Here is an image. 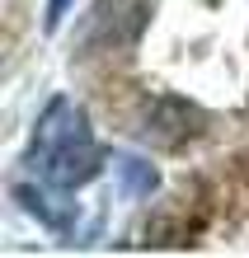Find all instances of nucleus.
<instances>
[{
  "label": "nucleus",
  "instance_id": "7ed1b4c3",
  "mask_svg": "<svg viewBox=\"0 0 249 258\" xmlns=\"http://www.w3.org/2000/svg\"><path fill=\"white\" fill-rule=\"evenodd\" d=\"M113 178H118V197H127V202H136V197H151L155 183H160L155 164L136 160V155H113Z\"/></svg>",
  "mask_w": 249,
  "mask_h": 258
},
{
  "label": "nucleus",
  "instance_id": "f257e3e1",
  "mask_svg": "<svg viewBox=\"0 0 249 258\" xmlns=\"http://www.w3.org/2000/svg\"><path fill=\"white\" fill-rule=\"evenodd\" d=\"M28 169L47 188H61V192L85 188L99 174V146H94V132H89V117L66 94L42 108L33 146H28Z\"/></svg>",
  "mask_w": 249,
  "mask_h": 258
},
{
  "label": "nucleus",
  "instance_id": "20e7f679",
  "mask_svg": "<svg viewBox=\"0 0 249 258\" xmlns=\"http://www.w3.org/2000/svg\"><path fill=\"white\" fill-rule=\"evenodd\" d=\"M14 197H19L24 211H28V216H38L42 225H52V230H71V207H66V202H57L52 192L19 183V188H14Z\"/></svg>",
  "mask_w": 249,
  "mask_h": 258
},
{
  "label": "nucleus",
  "instance_id": "39448f33",
  "mask_svg": "<svg viewBox=\"0 0 249 258\" xmlns=\"http://www.w3.org/2000/svg\"><path fill=\"white\" fill-rule=\"evenodd\" d=\"M66 10H71V0H52V5H47V28H57Z\"/></svg>",
  "mask_w": 249,
  "mask_h": 258
},
{
  "label": "nucleus",
  "instance_id": "f03ea898",
  "mask_svg": "<svg viewBox=\"0 0 249 258\" xmlns=\"http://www.w3.org/2000/svg\"><path fill=\"white\" fill-rule=\"evenodd\" d=\"M188 122H197V113L188 108V103H179V99H160V103H155V113L146 117L141 136H146V141H155V146H179L183 136L193 132Z\"/></svg>",
  "mask_w": 249,
  "mask_h": 258
}]
</instances>
